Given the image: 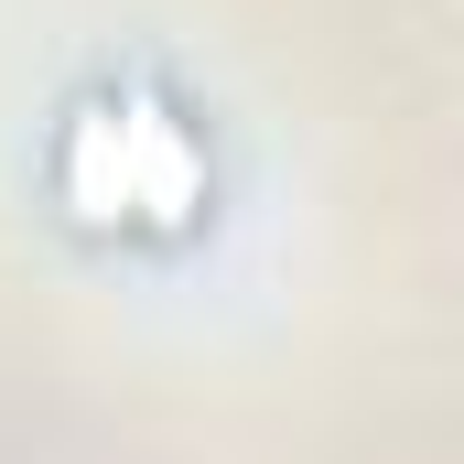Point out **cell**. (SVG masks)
I'll return each mask as SVG.
<instances>
[{
	"instance_id": "obj_1",
	"label": "cell",
	"mask_w": 464,
	"mask_h": 464,
	"mask_svg": "<svg viewBox=\"0 0 464 464\" xmlns=\"http://www.w3.org/2000/svg\"><path fill=\"white\" fill-rule=\"evenodd\" d=\"M54 206L87 237H184L206 217V140L151 87H98L54 130Z\"/></svg>"
}]
</instances>
